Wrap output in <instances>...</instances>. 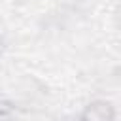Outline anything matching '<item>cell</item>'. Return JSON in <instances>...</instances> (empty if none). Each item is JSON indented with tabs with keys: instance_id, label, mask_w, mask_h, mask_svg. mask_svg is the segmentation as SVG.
<instances>
[{
	"instance_id": "1",
	"label": "cell",
	"mask_w": 121,
	"mask_h": 121,
	"mask_svg": "<svg viewBox=\"0 0 121 121\" xmlns=\"http://www.w3.org/2000/svg\"><path fill=\"white\" fill-rule=\"evenodd\" d=\"M115 110L106 100H95L89 102L81 112V121H113Z\"/></svg>"
}]
</instances>
